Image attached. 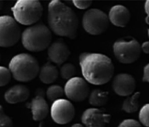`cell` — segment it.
Here are the masks:
<instances>
[{
    "label": "cell",
    "instance_id": "8992f818",
    "mask_svg": "<svg viewBox=\"0 0 149 127\" xmlns=\"http://www.w3.org/2000/svg\"><path fill=\"white\" fill-rule=\"evenodd\" d=\"M142 46L137 40L120 39L113 44V53L122 64H132L139 58Z\"/></svg>",
    "mask_w": 149,
    "mask_h": 127
},
{
    "label": "cell",
    "instance_id": "e0dca14e",
    "mask_svg": "<svg viewBox=\"0 0 149 127\" xmlns=\"http://www.w3.org/2000/svg\"><path fill=\"white\" fill-rule=\"evenodd\" d=\"M58 77V71L55 65L51 63H46L40 71V79L43 83H52Z\"/></svg>",
    "mask_w": 149,
    "mask_h": 127
},
{
    "label": "cell",
    "instance_id": "d4e9b609",
    "mask_svg": "<svg viewBox=\"0 0 149 127\" xmlns=\"http://www.w3.org/2000/svg\"><path fill=\"white\" fill-rule=\"evenodd\" d=\"M73 3L76 8H79V9H86L90 7L93 3V1H91V0H74Z\"/></svg>",
    "mask_w": 149,
    "mask_h": 127
},
{
    "label": "cell",
    "instance_id": "ba28073f",
    "mask_svg": "<svg viewBox=\"0 0 149 127\" xmlns=\"http://www.w3.org/2000/svg\"><path fill=\"white\" fill-rule=\"evenodd\" d=\"M21 38V29L17 22L11 16L0 17V46L7 48L15 46Z\"/></svg>",
    "mask_w": 149,
    "mask_h": 127
},
{
    "label": "cell",
    "instance_id": "4fadbf2b",
    "mask_svg": "<svg viewBox=\"0 0 149 127\" xmlns=\"http://www.w3.org/2000/svg\"><path fill=\"white\" fill-rule=\"evenodd\" d=\"M70 51L68 45L62 40H58L49 47L48 55L53 63L61 65L68 60Z\"/></svg>",
    "mask_w": 149,
    "mask_h": 127
},
{
    "label": "cell",
    "instance_id": "5b68a950",
    "mask_svg": "<svg viewBox=\"0 0 149 127\" xmlns=\"http://www.w3.org/2000/svg\"><path fill=\"white\" fill-rule=\"evenodd\" d=\"M15 20L23 25H32L40 20L43 8L37 0H18L11 8Z\"/></svg>",
    "mask_w": 149,
    "mask_h": 127
},
{
    "label": "cell",
    "instance_id": "7c38bea8",
    "mask_svg": "<svg viewBox=\"0 0 149 127\" xmlns=\"http://www.w3.org/2000/svg\"><path fill=\"white\" fill-rule=\"evenodd\" d=\"M110 119V114H104L97 108H89L82 116V122L86 127H104Z\"/></svg>",
    "mask_w": 149,
    "mask_h": 127
},
{
    "label": "cell",
    "instance_id": "9c48e42d",
    "mask_svg": "<svg viewBox=\"0 0 149 127\" xmlns=\"http://www.w3.org/2000/svg\"><path fill=\"white\" fill-rule=\"evenodd\" d=\"M75 115V109L70 101L61 99L54 101L51 108V116L58 124L64 125L70 123Z\"/></svg>",
    "mask_w": 149,
    "mask_h": 127
},
{
    "label": "cell",
    "instance_id": "4dcf8cb0",
    "mask_svg": "<svg viewBox=\"0 0 149 127\" xmlns=\"http://www.w3.org/2000/svg\"><path fill=\"white\" fill-rule=\"evenodd\" d=\"M3 6H4V2L3 1H0V10L2 9Z\"/></svg>",
    "mask_w": 149,
    "mask_h": 127
},
{
    "label": "cell",
    "instance_id": "ac0fdd59",
    "mask_svg": "<svg viewBox=\"0 0 149 127\" xmlns=\"http://www.w3.org/2000/svg\"><path fill=\"white\" fill-rule=\"evenodd\" d=\"M109 93L101 89H94L89 96V103L93 106H103L108 102Z\"/></svg>",
    "mask_w": 149,
    "mask_h": 127
},
{
    "label": "cell",
    "instance_id": "5bb4252c",
    "mask_svg": "<svg viewBox=\"0 0 149 127\" xmlns=\"http://www.w3.org/2000/svg\"><path fill=\"white\" fill-rule=\"evenodd\" d=\"M32 110L33 118L35 121H41L49 114V104L44 99V92L42 89H39L36 96L32 100L30 104Z\"/></svg>",
    "mask_w": 149,
    "mask_h": 127
},
{
    "label": "cell",
    "instance_id": "e575fe53",
    "mask_svg": "<svg viewBox=\"0 0 149 127\" xmlns=\"http://www.w3.org/2000/svg\"><path fill=\"white\" fill-rule=\"evenodd\" d=\"M0 61H1V55H0Z\"/></svg>",
    "mask_w": 149,
    "mask_h": 127
},
{
    "label": "cell",
    "instance_id": "83f0119b",
    "mask_svg": "<svg viewBox=\"0 0 149 127\" xmlns=\"http://www.w3.org/2000/svg\"><path fill=\"white\" fill-rule=\"evenodd\" d=\"M142 50L146 54H149V42H145L142 46Z\"/></svg>",
    "mask_w": 149,
    "mask_h": 127
},
{
    "label": "cell",
    "instance_id": "f546056e",
    "mask_svg": "<svg viewBox=\"0 0 149 127\" xmlns=\"http://www.w3.org/2000/svg\"><path fill=\"white\" fill-rule=\"evenodd\" d=\"M71 127H84V126H83V125L80 124V123H76V124L72 126Z\"/></svg>",
    "mask_w": 149,
    "mask_h": 127
},
{
    "label": "cell",
    "instance_id": "4316f807",
    "mask_svg": "<svg viewBox=\"0 0 149 127\" xmlns=\"http://www.w3.org/2000/svg\"><path fill=\"white\" fill-rule=\"evenodd\" d=\"M142 80L144 82L149 83V64H148L145 67H144V76L142 78Z\"/></svg>",
    "mask_w": 149,
    "mask_h": 127
},
{
    "label": "cell",
    "instance_id": "8fae6325",
    "mask_svg": "<svg viewBox=\"0 0 149 127\" xmlns=\"http://www.w3.org/2000/svg\"><path fill=\"white\" fill-rule=\"evenodd\" d=\"M113 89L118 95L130 96L135 91L136 80L130 74H120L113 80Z\"/></svg>",
    "mask_w": 149,
    "mask_h": 127
},
{
    "label": "cell",
    "instance_id": "30bf717a",
    "mask_svg": "<svg viewBox=\"0 0 149 127\" xmlns=\"http://www.w3.org/2000/svg\"><path fill=\"white\" fill-rule=\"evenodd\" d=\"M64 94L70 100L80 102L89 96V86L84 79L75 76L65 84Z\"/></svg>",
    "mask_w": 149,
    "mask_h": 127
},
{
    "label": "cell",
    "instance_id": "836d02e7",
    "mask_svg": "<svg viewBox=\"0 0 149 127\" xmlns=\"http://www.w3.org/2000/svg\"><path fill=\"white\" fill-rule=\"evenodd\" d=\"M148 37H149V29H148Z\"/></svg>",
    "mask_w": 149,
    "mask_h": 127
},
{
    "label": "cell",
    "instance_id": "f1b7e54d",
    "mask_svg": "<svg viewBox=\"0 0 149 127\" xmlns=\"http://www.w3.org/2000/svg\"><path fill=\"white\" fill-rule=\"evenodd\" d=\"M145 10H146V14L148 15V17H149V0H147L145 5Z\"/></svg>",
    "mask_w": 149,
    "mask_h": 127
},
{
    "label": "cell",
    "instance_id": "277c9868",
    "mask_svg": "<svg viewBox=\"0 0 149 127\" xmlns=\"http://www.w3.org/2000/svg\"><path fill=\"white\" fill-rule=\"evenodd\" d=\"M24 47L30 51H42L50 46L52 33L43 24H37L25 29L21 35Z\"/></svg>",
    "mask_w": 149,
    "mask_h": 127
},
{
    "label": "cell",
    "instance_id": "7402d4cb",
    "mask_svg": "<svg viewBox=\"0 0 149 127\" xmlns=\"http://www.w3.org/2000/svg\"><path fill=\"white\" fill-rule=\"evenodd\" d=\"M11 73L6 67L0 66V87L8 84L11 79Z\"/></svg>",
    "mask_w": 149,
    "mask_h": 127
},
{
    "label": "cell",
    "instance_id": "52a82bcc",
    "mask_svg": "<svg viewBox=\"0 0 149 127\" xmlns=\"http://www.w3.org/2000/svg\"><path fill=\"white\" fill-rule=\"evenodd\" d=\"M109 18L104 12L97 8L88 10L83 15V27L91 35H100L108 29Z\"/></svg>",
    "mask_w": 149,
    "mask_h": 127
},
{
    "label": "cell",
    "instance_id": "d6986e66",
    "mask_svg": "<svg viewBox=\"0 0 149 127\" xmlns=\"http://www.w3.org/2000/svg\"><path fill=\"white\" fill-rule=\"evenodd\" d=\"M140 96V92H136L133 95L128 97L126 100L123 101V110L127 113H134L139 110V98Z\"/></svg>",
    "mask_w": 149,
    "mask_h": 127
},
{
    "label": "cell",
    "instance_id": "6da1fadb",
    "mask_svg": "<svg viewBox=\"0 0 149 127\" xmlns=\"http://www.w3.org/2000/svg\"><path fill=\"white\" fill-rule=\"evenodd\" d=\"M79 65L86 81L93 85L107 83L114 74L112 61L102 54L83 52L79 55Z\"/></svg>",
    "mask_w": 149,
    "mask_h": 127
},
{
    "label": "cell",
    "instance_id": "1f68e13d",
    "mask_svg": "<svg viewBox=\"0 0 149 127\" xmlns=\"http://www.w3.org/2000/svg\"><path fill=\"white\" fill-rule=\"evenodd\" d=\"M146 24H148L149 25V17H146Z\"/></svg>",
    "mask_w": 149,
    "mask_h": 127
},
{
    "label": "cell",
    "instance_id": "603a6c76",
    "mask_svg": "<svg viewBox=\"0 0 149 127\" xmlns=\"http://www.w3.org/2000/svg\"><path fill=\"white\" fill-rule=\"evenodd\" d=\"M139 120L145 126L149 127V104H145L140 110Z\"/></svg>",
    "mask_w": 149,
    "mask_h": 127
},
{
    "label": "cell",
    "instance_id": "ffe728a7",
    "mask_svg": "<svg viewBox=\"0 0 149 127\" xmlns=\"http://www.w3.org/2000/svg\"><path fill=\"white\" fill-rule=\"evenodd\" d=\"M64 95V90L60 85H51L50 87L48 88L46 91V95L47 98L50 101H55L61 99L63 95Z\"/></svg>",
    "mask_w": 149,
    "mask_h": 127
},
{
    "label": "cell",
    "instance_id": "484cf974",
    "mask_svg": "<svg viewBox=\"0 0 149 127\" xmlns=\"http://www.w3.org/2000/svg\"><path fill=\"white\" fill-rule=\"evenodd\" d=\"M118 127H142V125L135 119H125Z\"/></svg>",
    "mask_w": 149,
    "mask_h": 127
},
{
    "label": "cell",
    "instance_id": "2e32d148",
    "mask_svg": "<svg viewBox=\"0 0 149 127\" xmlns=\"http://www.w3.org/2000/svg\"><path fill=\"white\" fill-rule=\"evenodd\" d=\"M30 96V90L24 85H15L5 93V99L9 104H17L25 101Z\"/></svg>",
    "mask_w": 149,
    "mask_h": 127
},
{
    "label": "cell",
    "instance_id": "44dd1931",
    "mask_svg": "<svg viewBox=\"0 0 149 127\" xmlns=\"http://www.w3.org/2000/svg\"><path fill=\"white\" fill-rule=\"evenodd\" d=\"M77 73V69L74 65L70 63L64 64L61 68V76L64 80H70L74 78Z\"/></svg>",
    "mask_w": 149,
    "mask_h": 127
},
{
    "label": "cell",
    "instance_id": "3957f363",
    "mask_svg": "<svg viewBox=\"0 0 149 127\" xmlns=\"http://www.w3.org/2000/svg\"><path fill=\"white\" fill-rule=\"evenodd\" d=\"M9 70L15 80L24 83L34 80L40 71L37 60L26 53L14 56L9 63Z\"/></svg>",
    "mask_w": 149,
    "mask_h": 127
},
{
    "label": "cell",
    "instance_id": "9a60e30c",
    "mask_svg": "<svg viewBox=\"0 0 149 127\" xmlns=\"http://www.w3.org/2000/svg\"><path fill=\"white\" fill-rule=\"evenodd\" d=\"M130 12L128 8L120 5L112 7L108 15L109 21L119 27H126L130 21Z\"/></svg>",
    "mask_w": 149,
    "mask_h": 127
},
{
    "label": "cell",
    "instance_id": "7a4b0ae2",
    "mask_svg": "<svg viewBox=\"0 0 149 127\" xmlns=\"http://www.w3.org/2000/svg\"><path fill=\"white\" fill-rule=\"evenodd\" d=\"M48 12V24L54 33L70 39L77 37L79 19L71 8L59 0H52Z\"/></svg>",
    "mask_w": 149,
    "mask_h": 127
},
{
    "label": "cell",
    "instance_id": "cb8c5ba5",
    "mask_svg": "<svg viewBox=\"0 0 149 127\" xmlns=\"http://www.w3.org/2000/svg\"><path fill=\"white\" fill-rule=\"evenodd\" d=\"M0 127H13L12 119L5 114L2 105H0Z\"/></svg>",
    "mask_w": 149,
    "mask_h": 127
},
{
    "label": "cell",
    "instance_id": "d6a6232c",
    "mask_svg": "<svg viewBox=\"0 0 149 127\" xmlns=\"http://www.w3.org/2000/svg\"><path fill=\"white\" fill-rule=\"evenodd\" d=\"M38 127H43V125H42V123H41V124H40V126H39Z\"/></svg>",
    "mask_w": 149,
    "mask_h": 127
}]
</instances>
